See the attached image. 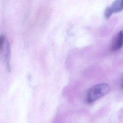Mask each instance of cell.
<instances>
[{"label":"cell","instance_id":"cell-1","mask_svg":"<svg viewBox=\"0 0 123 123\" xmlns=\"http://www.w3.org/2000/svg\"><path fill=\"white\" fill-rule=\"evenodd\" d=\"M110 91V86L107 84L96 85L88 90L86 95L87 101L89 103H92L107 94Z\"/></svg>","mask_w":123,"mask_h":123},{"label":"cell","instance_id":"cell-2","mask_svg":"<svg viewBox=\"0 0 123 123\" xmlns=\"http://www.w3.org/2000/svg\"><path fill=\"white\" fill-rule=\"evenodd\" d=\"M123 46V30L118 33L111 47V50L116 52L121 49Z\"/></svg>","mask_w":123,"mask_h":123},{"label":"cell","instance_id":"cell-3","mask_svg":"<svg viewBox=\"0 0 123 123\" xmlns=\"http://www.w3.org/2000/svg\"><path fill=\"white\" fill-rule=\"evenodd\" d=\"M6 52L5 54V60L6 63V68L8 72H10L11 71V48L10 43L7 41L6 44Z\"/></svg>","mask_w":123,"mask_h":123},{"label":"cell","instance_id":"cell-4","mask_svg":"<svg viewBox=\"0 0 123 123\" xmlns=\"http://www.w3.org/2000/svg\"><path fill=\"white\" fill-rule=\"evenodd\" d=\"M110 8L113 13L122 11L123 10V0H115Z\"/></svg>","mask_w":123,"mask_h":123},{"label":"cell","instance_id":"cell-5","mask_svg":"<svg viewBox=\"0 0 123 123\" xmlns=\"http://www.w3.org/2000/svg\"><path fill=\"white\" fill-rule=\"evenodd\" d=\"M6 37L4 35L1 34L0 35V60H2L3 58V53L4 46L6 41Z\"/></svg>","mask_w":123,"mask_h":123},{"label":"cell","instance_id":"cell-6","mask_svg":"<svg viewBox=\"0 0 123 123\" xmlns=\"http://www.w3.org/2000/svg\"><path fill=\"white\" fill-rule=\"evenodd\" d=\"M112 14L110 6L107 7L105 11V15L106 18L107 19H109L112 16Z\"/></svg>","mask_w":123,"mask_h":123},{"label":"cell","instance_id":"cell-7","mask_svg":"<svg viewBox=\"0 0 123 123\" xmlns=\"http://www.w3.org/2000/svg\"><path fill=\"white\" fill-rule=\"evenodd\" d=\"M121 88L123 90V83H122V86H121Z\"/></svg>","mask_w":123,"mask_h":123}]
</instances>
